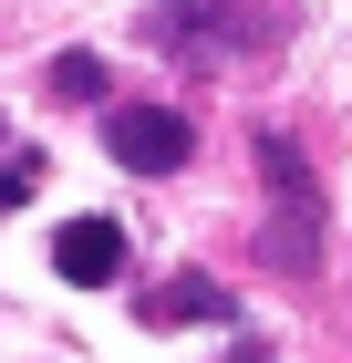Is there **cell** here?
I'll use <instances>...</instances> for the list:
<instances>
[{"mask_svg": "<svg viewBox=\"0 0 352 363\" xmlns=\"http://www.w3.org/2000/svg\"><path fill=\"white\" fill-rule=\"evenodd\" d=\"M52 270L73 280V291H104V280H125V228L114 218H73L52 239Z\"/></svg>", "mask_w": 352, "mask_h": 363, "instance_id": "cell-4", "label": "cell"}, {"mask_svg": "<svg viewBox=\"0 0 352 363\" xmlns=\"http://www.w3.org/2000/svg\"><path fill=\"white\" fill-rule=\"evenodd\" d=\"M187 114H176V104H114L104 114V156H114V167H135V177H176V167H187Z\"/></svg>", "mask_w": 352, "mask_h": 363, "instance_id": "cell-3", "label": "cell"}, {"mask_svg": "<svg viewBox=\"0 0 352 363\" xmlns=\"http://www.w3.org/2000/svg\"><path fill=\"white\" fill-rule=\"evenodd\" d=\"M52 94H62V104H104V62H93V52H62L52 62Z\"/></svg>", "mask_w": 352, "mask_h": 363, "instance_id": "cell-6", "label": "cell"}, {"mask_svg": "<svg viewBox=\"0 0 352 363\" xmlns=\"http://www.w3.org/2000/svg\"><path fill=\"white\" fill-rule=\"evenodd\" d=\"M145 322H156V333H197V322H239V311H228V291H217L208 270H166L156 291H145Z\"/></svg>", "mask_w": 352, "mask_h": 363, "instance_id": "cell-5", "label": "cell"}, {"mask_svg": "<svg viewBox=\"0 0 352 363\" xmlns=\"http://www.w3.org/2000/svg\"><path fill=\"white\" fill-rule=\"evenodd\" d=\"M259 187H270V218H259V259L280 280H311L322 270V239H331V208H322V177L290 135H259Z\"/></svg>", "mask_w": 352, "mask_h": 363, "instance_id": "cell-2", "label": "cell"}, {"mask_svg": "<svg viewBox=\"0 0 352 363\" xmlns=\"http://www.w3.org/2000/svg\"><path fill=\"white\" fill-rule=\"evenodd\" d=\"M239 363H280V353H259V342H249V353H239Z\"/></svg>", "mask_w": 352, "mask_h": 363, "instance_id": "cell-7", "label": "cell"}, {"mask_svg": "<svg viewBox=\"0 0 352 363\" xmlns=\"http://www.w3.org/2000/svg\"><path fill=\"white\" fill-rule=\"evenodd\" d=\"M145 42H156L166 62H197V73H228V62L270 52V42H290V11L280 0H145Z\"/></svg>", "mask_w": 352, "mask_h": 363, "instance_id": "cell-1", "label": "cell"}]
</instances>
